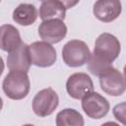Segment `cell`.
<instances>
[{
    "label": "cell",
    "mask_w": 126,
    "mask_h": 126,
    "mask_svg": "<svg viewBox=\"0 0 126 126\" xmlns=\"http://www.w3.org/2000/svg\"><path fill=\"white\" fill-rule=\"evenodd\" d=\"M66 16L65 6L57 0H45L39 8V17L42 21L59 19L63 20Z\"/></svg>",
    "instance_id": "13"
},
{
    "label": "cell",
    "mask_w": 126,
    "mask_h": 126,
    "mask_svg": "<svg viewBox=\"0 0 126 126\" xmlns=\"http://www.w3.org/2000/svg\"><path fill=\"white\" fill-rule=\"evenodd\" d=\"M91 56L89 46L86 42L79 39L68 41L62 49V58L69 67H80L88 63Z\"/></svg>",
    "instance_id": "3"
},
{
    "label": "cell",
    "mask_w": 126,
    "mask_h": 126,
    "mask_svg": "<svg viewBox=\"0 0 126 126\" xmlns=\"http://www.w3.org/2000/svg\"><path fill=\"white\" fill-rule=\"evenodd\" d=\"M57 126H83L84 118L82 114L73 108H65L56 115Z\"/></svg>",
    "instance_id": "15"
},
{
    "label": "cell",
    "mask_w": 126,
    "mask_h": 126,
    "mask_svg": "<svg viewBox=\"0 0 126 126\" xmlns=\"http://www.w3.org/2000/svg\"><path fill=\"white\" fill-rule=\"evenodd\" d=\"M57 1L62 3L66 9H71L80 2V0H57Z\"/></svg>",
    "instance_id": "17"
},
{
    "label": "cell",
    "mask_w": 126,
    "mask_h": 126,
    "mask_svg": "<svg viewBox=\"0 0 126 126\" xmlns=\"http://www.w3.org/2000/svg\"><path fill=\"white\" fill-rule=\"evenodd\" d=\"M59 103V97L51 88L39 91L32 99V110L35 115L45 117L53 113Z\"/></svg>",
    "instance_id": "4"
},
{
    "label": "cell",
    "mask_w": 126,
    "mask_h": 126,
    "mask_svg": "<svg viewBox=\"0 0 126 126\" xmlns=\"http://www.w3.org/2000/svg\"><path fill=\"white\" fill-rule=\"evenodd\" d=\"M68 94L75 99H82L85 95L93 92L94 84L91 77L86 73H74L66 82Z\"/></svg>",
    "instance_id": "8"
},
{
    "label": "cell",
    "mask_w": 126,
    "mask_h": 126,
    "mask_svg": "<svg viewBox=\"0 0 126 126\" xmlns=\"http://www.w3.org/2000/svg\"><path fill=\"white\" fill-rule=\"evenodd\" d=\"M123 76H124V80L126 83V65L124 66V69H123Z\"/></svg>",
    "instance_id": "18"
},
{
    "label": "cell",
    "mask_w": 126,
    "mask_h": 126,
    "mask_svg": "<svg viewBox=\"0 0 126 126\" xmlns=\"http://www.w3.org/2000/svg\"><path fill=\"white\" fill-rule=\"evenodd\" d=\"M38 34L43 41L48 43H58L67 34V27L63 20L53 19L42 21L38 27Z\"/></svg>",
    "instance_id": "9"
},
{
    "label": "cell",
    "mask_w": 126,
    "mask_h": 126,
    "mask_svg": "<svg viewBox=\"0 0 126 126\" xmlns=\"http://www.w3.org/2000/svg\"><path fill=\"white\" fill-rule=\"evenodd\" d=\"M112 112L116 120H118L123 125H126V101L116 104L113 107Z\"/></svg>",
    "instance_id": "16"
},
{
    "label": "cell",
    "mask_w": 126,
    "mask_h": 126,
    "mask_svg": "<svg viewBox=\"0 0 126 126\" xmlns=\"http://www.w3.org/2000/svg\"><path fill=\"white\" fill-rule=\"evenodd\" d=\"M31 83L27 72L11 70L3 80L2 89L5 94L14 100L25 98L30 92Z\"/></svg>",
    "instance_id": "1"
},
{
    "label": "cell",
    "mask_w": 126,
    "mask_h": 126,
    "mask_svg": "<svg viewBox=\"0 0 126 126\" xmlns=\"http://www.w3.org/2000/svg\"><path fill=\"white\" fill-rule=\"evenodd\" d=\"M41 1H45V0H41Z\"/></svg>",
    "instance_id": "19"
},
{
    "label": "cell",
    "mask_w": 126,
    "mask_h": 126,
    "mask_svg": "<svg viewBox=\"0 0 126 126\" xmlns=\"http://www.w3.org/2000/svg\"><path fill=\"white\" fill-rule=\"evenodd\" d=\"M122 11L120 0H97L94 5V15L103 23H110L116 20Z\"/></svg>",
    "instance_id": "10"
},
{
    "label": "cell",
    "mask_w": 126,
    "mask_h": 126,
    "mask_svg": "<svg viewBox=\"0 0 126 126\" xmlns=\"http://www.w3.org/2000/svg\"><path fill=\"white\" fill-rule=\"evenodd\" d=\"M22 43L19 31L12 25H3L0 29V46L1 49L11 52Z\"/></svg>",
    "instance_id": "12"
},
{
    "label": "cell",
    "mask_w": 126,
    "mask_h": 126,
    "mask_svg": "<svg viewBox=\"0 0 126 126\" xmlns=\"http://www.w3.org/2000/svg\"><path fill=\"white\" fill-rule=\"evenodd\" d=\"M37 19V10L34 5L23 3L13 12V20L24 27L32 25Z\"/></svg>",
    "instance_id": "14"
},
{
    "label": "cell",
    "mask_w": 126,
    "mask_h": 126,
    "mask_svg": "<svg viewBox=\"0 0 126 126\" xmlns=\"http://www.w3.org/2000/svg\"><path fill=\"white\" fill-rule=\"evenodd\" d=\"M82 108L85 113L93 119L104 117L110 108L108 100L95 92H91L82 98Z\"/></svg>",
    "instance_id": "7"
},
{
    "label": "cell",
    "mask_w": 126,
    "mask_h": 126,
    "mask_svg": "<svg viewBox=\"0 0 126 126\" xmlns=\"http://www.w3.org/2000/svg\"><path fill=\"white\" fill-rule=\"evenodd\" d=\"M98 78L101 90L109 95L119 96L126 90L124 76L113 67L108 68Z\"/></svg>",
    "instance_id": "6"
},
{
    "label": "cell",
    "mask_w": 126,
    "mask_h": 126,
    "mask_svg": "<svg viewBox=\"0 0 126 126\" xmlns=\"http://www.w3.org/2000/svg\"><path fill=\"white\" fill-rule=\"evenodd\" d=\"M120 50L121 45L117 37L111 33L103 32L95 39L93 55L107 64H112L119 56Z\"/></svg>",
    "instance_id": "2"
},
{
    "label": "cell",
    "mask_w": 126,
    "mask_h": 126,
    "mask_svg": "<svg viewBox=\"0 0 126 126\" xmlns=\"http://www.w3.org/2000/svg\"><path fill=\"white\" fill-rule=\"evenodd\" d=\"M30 46L32 64L46 68L52 66L56 61V50L46 41H34Z\"/></svg>",
    "instance_id": "5"
},
{
    "label": "cell",
    "mask_w": 126,
    "mask_h": 126,
    "mask_svg": "<svg viewBox=\"0 0 126 126\" xmlns=\"http://www.w3.org/2000/svg\"><path fill=\"white\" fill-rule=\"evenodd\" d=\"M32 64L30 46L22 42L16 49L8 52L7 57V67L9 70H18L27 72L30 70Z\"/></svg>",
    "instance_id": "11"
}]
</instances>
